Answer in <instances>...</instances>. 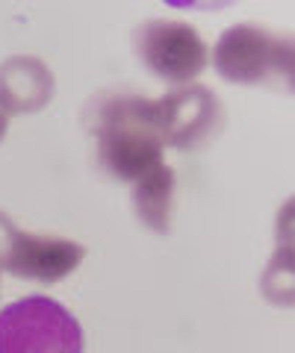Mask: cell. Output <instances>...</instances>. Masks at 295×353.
<instances>
[{"instance_id":"cell-1","label":"cell","mask_w":295,"mask_h":353,"mask_svg":"<svg viewBox=\"0 0 295 353\" xmlns=\"http://www.w3.org/2000/svg\"><path fill=\"white\" fill-rule=\"evenodd\" d=\"M97 141V162L122 183H139L162 165L166 139L160 130L157 103L133 92L101 94L86 115Z\"/></svg>"},{"instance_id":"cell-2","label":"cell","mask_w":295,"mask_h":353,"mask_svg":"<svg viewBox=\"0 0 295 353\" xmlns=\"http://www.w3.org/2000/svg\"><path fill=\"white\" fill-rule=\"evenodd\" d=\"M213 65L239 85H280L292 80V41L257 24H236L218 36Z\"/></svg>"},{"instance_id":"cell-3","label":"cell","mask_w":295,"mask_h":353,"mask_svg":"<svg viewBox=\"0 0 295 353\" xmlns=\"http://www.w3.org/2000/svg\"><path fill=\"white\" fill-rule=\"evenodd\" d=\"M0 353H83V327L59 301L32 294L0 309Z\"/></svg>"},{"instance_id":"cell-4","label":"cell","mask_w":295,"mask_h":353,"mask_svg":"<svg viewBox=\"0 0 295 353\" xmlns=\"http://www.w3.org/2000/svg\"><path fill=\"white\" fill-rule=\"evenodd\" d=\"M86 250L59 236L24 233L0 212V271L21 280L59 283L83 262Z\"/></svg>"},{"instance_id":"cell-5","label":"cell","mask_w":295,"mask_h":353,"mask_svg":"<svg viewBox=\"0 0 295 353\" xmlns=\"http://www.w3.org/2000/svg\"><path fill=\"white\" fill-rule=\"evenodd\" d=\"M136 53L151 74L166 83L189 85L207 65V41L183 21H148L136 32Z\"/></svg>"},{"instance_id":"cell-6","label":"cell","mask_w":295,"mask_h":353,"mask_svg":"<svg viewBox=\"0 0 295 353\" xmlns=\"http://www.w3.org/2000/svg\"><path fill=\"white\" fill-rule=\"evenodd\" d=\"M154 103L162 139H166L169 148H201L218 124V101L207 85H180Z\"/></svg>"},{"instance_id":"cell-7","label":"cell","mask_w":295,"mask_h":353,"mask_svg":"<svg viewBox=\"0 0 295 353\" xmlns=\"http://www.w3.org/2000/svg\"><path fill=\"white\" fill-rule=\"evenodd\" d=\"M53 94V77L45 62L15 57L0 65V109L6 115H27L41 109Z\"/></svg>"},{"instance_id":"cell-8","label":"cell","mask_w":295,"mask_h":353,"mask_svg":"<svg viewBox=\"0 0 295 353\" xmlns=\"http://www.w3.org/2000/svg\"><path fill=\"white\" fill-rule=\"evenodd\" d=\"M133 203L136 212L142 218V224L151 227L154 233L166 236L171 227V203H174V171L166 162L154 168L151 174H145L136 183L133 192Z\"/></svg>"},{"instance_id":"cell-9","label":"cell","mask_w":295,"mask_h":353,"mask_svg":"<svg viewBox=\"0 0 295 353\" xmlns=\"http://www.w3.org/2000/svg\"><path fill=\"white\" fill-rule=\"evenodd\" d=\"M6 124H9V115L3 112V109H0V139L6 136Z\"/></svg>"}]
</instances>
